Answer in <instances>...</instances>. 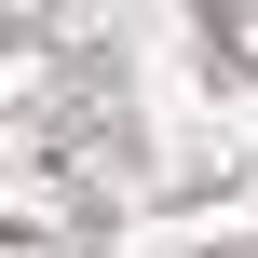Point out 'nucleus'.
Wrapping results in <instances>:
<instances>
[{"instance_id":"nucleus-1","label":"nucleus","mask_w":258,"mask_h":258,"mask_svg":"<svg viewBox=\"0 0 258 258\" xmlns=\"http://www.w3.org/2000/svg\"><path fill=\"white\" fill-rule=\"evenodd\" d=\"M0 218H14V231H27V218H41V231H54V218H68V190H54V177H27V163H14V177H0Z\"/></svg>"},{"instance_id":"nucleus-2","label":"nucleus","mask_w":258,"mask_h":258,"mask_svg":"<svg viewBox=\"0 0 258 258\" xmlns=\"http://www.w3.org/2000/svg\"><path fill=\"white\" fill-rule=\"evenodd\" d=\"M231 54H245V68H258V0H231Z\"/></svg>"},{"instance_id":"nucleus-3","label":"nucleus","mask_w":258,"mask_h":258,"mask_svg":"<svg viewBox=\"0 0 258 258\" xmlns=\"http://www.w3.org/2000/svg\"><path fill=\"white\" fill-rule=\"evenodd\" d=\"M0 14H54V0H0Z\"/></svg>"}]
</instances>
